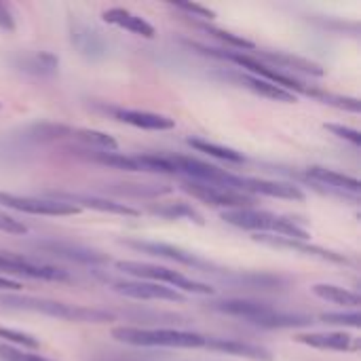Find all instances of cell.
<instances>
[{
    "label": "cell",
    "instance_id": "cell-29",
    "mask_svg": "<svg viewBox=\"0 0 361 361\" xmlns=\"http://www.w3.org/2000/svg\"><path fill=\"white\" fill-rule=\"evenodd\" d=\"M57 63H59L57 57H53L51 53H38V55L27 57L21 66L25 72H34V74L44 76V74H53L57 70Z\"/></svg>",
    "mask_w": 361,
    "mask_h": 361
},
{
    "label": "cell",
    "instance_id": "cell-38",
    "mask_svg": "<svg viewBox=\"0 0 361 361\" xmlns=\"http://www.w3.org/2000/svg\"><path fill=\"white\" fill-rule=\"evenodd\" d=\"M0 30H6V32H13L15 30L13 11H11L8 4H2V2H0Z\"/></svg>",
    "mask_w": 361,
    "mask_h": 361
},
{
    "label": "cell",
    "instance_id": "cell-8",
    "mask_svg": "<svg viewBox=\"0 0 361 361\" xmlns=\"http://www.w3.org/2000/svg\"><path fill=\"white\" fill-rule=\"evenodd\" d=\"M51 201H61V203H68L76 209L85 207V209H95V212H102V214H116V216H129V218H135L140 216L137 209L125 205V203H118V201H110V199H104V197H93V195H82V192H63V190H51L47 192Z\"/></svg>",
    "mask_w": 361,
    "mask_h": 361
},
{
    "label": "cell",
    "instance_id": "cell-25",
    "mask_svg": "<svg viewBox=\"0 0 361 361\" xmlns=\"http://www.w3.org/2000/svg\"><path fill=\"white\" fill-rule=\"evenodd\" d=\"M72 135L78 142H82L85 146L97 148L102 152H116L118 150V142L112 135H108L104 131H97V129H76V131H72Z\"/></svg>",
    "mask_w": 361,
    "mask_h": 361
},
{
    "label": "cell",
    "instance_id": "cell-35",
    "mask_svg": "<svg viewBox=\"0 0 361 361\" xmlns=\"http://www.w3.org/2000/svg\"><path fill=\"white\" fill-rule=\"evenodd\" d=\"M36 133H38V140H55V137H63L72 133V129L66 125H40L36 127Z\"/></svg>",
    "mask_w": 361,
    "mask_h": 361
},
{
    "label": "cell",
    "instance_id": "cell-16",
    "mask_svg": "<svg viewBox=\"0 0 361 361\" xmlns=\"http://www.w3.org/2000/svg\"><path fill=\"white\" fill-rule=\"evenodd\" d=\"M307 176H309L313 182H317V184L328 186V188H332V190H341V192H345V195H347V192L357 195L361 188L357 178L347 176V173H341V171H336V169L319 167V165L309 167V169H307Z\"/></svg>",
    "mask_w": 361,
    "mask_h": 361
},
{
    "label": "cell",
    "instance_id": "cell-33",
    "mask_svg": "<svg viewBox=\"0 0 361 361\" xmlns=\"http://www.w3.org/2000/svg\"><path fill=\"white\" fill-rule=\"evenodd\" d=\"M322 322L330 324V326H345V328H360L361 326V317L357 311H351V313H324Z\"/></svg>",
    "mask_w": 361,
    "mask_h": 361
},
{
    "label": "cell",
    "instance_id": "cell-19",
    "mask_svg": "<svg viewBox=\"0 0 361 361\" xmlns=\"http://www.w3.org/2000/svg\"><path fill=\"white\" fill-rule=\"evenodd\" d=\"M102 17H104V21H108L112 25H118L123 30H129V32H133L137 36H144V38L154 36V27L146 19H142L140 15L127 11V8H108V11H104Z\"/></svg>",
    "mask_w": 361,
    "mask_h": 361
},
{
    "label": "cell",
    "instance_id": "cell-7",
    "mask_svg": "<svg viewBox=\"0 0 361 361\" xmlns=\"http://www.w3.org/2000/svg\"><path fill=\"white\" fill-rule=\"evenodd\" d=\"M0 207H8V209L34 214V216H74V214H78L76 207L61 203V201L38 199V197H19L13 192H0Z\"/></svg>",
    "mask_w": 361,
    "mask_h": 361
},
{
    "label": "cell",
    "instance_id": "cell-30",
    "mask_svg": "<svg viewBox=\"0 0 361 361\" xmlns=\"http://www.w3.org/2000/svg\"><path fill=\"white\" fill-rule=\"evenodd\" d=\"M0 341L4 345H11V347H19V349H25V351H34L40 347V343L25 334V332H19V330H11V328H0Z\"/></svg>",
    "mask_w": 361,
    "mask_h": 361
},
{
    "label": "cell",
    "instance_id": "cell-36",
    "mask_svg": "<svg viewBox=\"0 0 361 361\" xmlns=\"http://www.w3.org/2000/svg\"><path fill=\"white\" fill-rule=\"evenodd\" d=\"M0 233H8V235H25L27 226L11 216H6L4 212H0Z\"/></svg>",
    "mask_w": 361,
    "mask_h": 361
},
{
    "label": "cell",
    "instance_id": "cell-13",
    "mask_svg": "<svg viewBox=\"0 0 361 361\" xmlns=\"http://www.w3.org/2000/svg\"><path fill=\"white\" fill-rule=\"evenodd\" d=\"M256 241L264 243V245H271V247H279V250H290V252H296V254H305V256H311V258H319V260H326V262H338V264H347L349 260L336 252H330V250H324L319 245H311L307 241H298V239H288V237H275V235H256L254 237Z\"/></svg>",
    "mask_w": 361,
    "mask_h": 361
},
{
    "label": "cell",
    "instance_id": "cell-24",
    "mask_svg": "<svg viewBox=\"0 0 361 361\" xmlns=\"http://www.w3.org/2000/svg\"><path fill=\"white\" fill-rule=\"evenodd\" d=\"M186 144L190 148H195L197 152H205L214 159H220V161H226V163H245V157L233 148H226V146H220V144H214V142H205V140H199V137H188Z\"/></svg>",
    "mask_w": 361,
    "mask_h": 361
},
{
    "label": "cell",
    "instance_id": "cell-18",
    "mask_svg": "<svg viewBox=\"0 0 361 361\" xmlns=\"http://www.w3.org/2000/svg\"><path fill=\"white\" fill-rule=\"evenodd\" d=\"M298 343L315 347V349H328V351H357V341L351 334L345 332H315V334H300Z\"/></svg>",
    "mask_w": 361,
    "mask_h": 361
},
{
    "label": "cell",
    "instance_id": "cell-20",
    "mask_svg": "<svg viewBox=\"0 0 361 361\" xmlns=\"http://www.w3.org/2000/svg\"><path fill=\"white\" fill-rule=\"evenodd\" d=\"M264 59H269L271 63H275L277 68L275 70H298V72H307V74H313V76H324V68L309 61V59H302L298 55H288V53H269V51H262L260 53Z\"/></svg>",
    "mask_w": 361,
    "mask_h": 361
},
{
    "label": "cell",
    "instance_id": "cell-22",
    "mask_svg": "<svg viewBox=\"0 0 361 361\" xmlns=\"http://www.w3.org/2000/svg\"><path fill=\"white\" fill-rule=\"evenodd\" d=\"M72 42L80 49V53H85L89 57L104 55V51H106L104 40L97 36V32L89 30L87 25H80V23H76L72 27Z\"/></svg>",
    "mask_w": 361,
    "mask_h": 361
},
{
    "label": "cell",
    "instance_id": "cell-3",
    "mask_svg": "<svg viewBox=\"0 0 361 361\" xmlns=\"http://www.w3.org/2000/svg\"><path fill=\"white\" fill-rule=\"evenodd\" d=\"M222 220L237 228L254 231L256 235H275V237L309 241V233L300 228L294 220H288V218H281V216H275L271 212H262L256 207L222 212Z\"/></svg>",
    "mask_w": 361,
    "mask_h": 361
},
{
    "label": "cell",
    "instance_id": "cell-32",
    "mask_svg": "<svg viewBox=\"0 0 361 361\" xmlns=\"http://www.w3.org/2000/svg\"><path fill=\"white\" fill-rule=\"evenodd\" d=\"M0 360L2 361H53L49 357H42L34 351H25V349H17L11 345L0 343Z\"/></svg>",
    "mask_w": 361,
    "mask_h": 361
},
{
    "label": "cell",
    "instance_id": "cell-23",
    "mask_svg": "<svg viewBox=\"0 0 361 361\" xmlns=\"http://www.w3.org/2000/svg\"><path fill=\"white\" fill-rule=\"evenodd\" d=\"M315 296H319L322 300H328V302H334V305H345V307H353L357 309L361 302V298L351 292V290H345V288H338V286H332V283H317L311 288Z\"/></svg>",
    "mask_w": 361,
    "mask_h": 361
},
{
    "label": "cell",
    "instance_id": "cell-21",
    "mask_svg": "<svg viewBox=\"0 0 361 361\" xmlns=\"http://www.w3.org/2000/svg\"><path fill=\"white\" fill-rule=\"evenodd\" d=\"M241 80L245 82V87H250L254 93L262 95V97H269V99H275V102H286V104H294L296 102V95L264 80V78H256V76H250V74H243Z\"/></svg>",
    "mask_w": 361,
    "mask_h": 361
},
{
    "label": "cell",
    "instance_id": "cell-1",
    "mask_svg": "<svg viewBox=\"0 0 361 361\" xmlns=\"http://www.w3.org/2000/svg\"><path fill=\"white\" fill-rule=\"evenodd\" d=\"M214 309L224 315L245 319L247 324H254L267 330H286V328H300V326L311 324V317L307 315L286 313V311L273 309L262 302H252V300H222V302H216Z\"/></svg>",
    "mask_w": 361,
    "mask_h": 361
},
{
    "label": "cell",
    "instance_id": "cell-2",
    "mask_svg": "<svg viewBox=\"0 0 361 361\" xmlns=\"http://www.w3.org/2000/svg\"><path fill=\"white\" fill-rule=\"evenodd\" d=\"M0 302L11 309H23L32 313H42L49 317H57L63 322H76V324H106L112 322L114 315L99 309L78 307V305H66L57 300L47 298H32V296H0Z\"/></svg>",
    "mask_w": 361,
    "mask_h": 361
},
{
    "label": "cell",
    "instance_id": "cell-6",
    "mask_svg": "<svg viewBox=\"0 0 361 361\" xmlns=\"http://www.w3.org/2000/svg\"><path fill=\"white\" fill-rule=\"evenodd\" d=\"M184 190L212 205V207H220L224 212H233V209H250L254 207V199L245 192H237V190H231V188H222V186H212V184H201V182H192V180H186L184 182Z\"/></svg>",
    "mask_w": 361,
    "mask_h": 361
},
{
    "label": "cell",
    "instance_id": "cell-10",
    "mask_svg": "<svg viewBox=\"0 0 361 361\" xmlns=\"http://www.w3.org/2000/svg\"><path fill=\"white\" fill-rule=\"evenodd\" d=\"M235 190L237 192H252V195H264V197H275V199H288V201H305V192L286 182H275V180H260V178H243L235 176Z\"/></svg>",
    "mask_w": 361,
    "mask_h": 361
},
{
    "label": "cell",
    "instance_id": "cell-4",
    "mask_svg": "<svg viewBox=\"0 0 361 361\" xmlns=\"http://www.w3.org/2000/svg\"><path fill=\"white\" fill-rule=\"evenodd\" d=\"M112 338L133 347H178V349H199L205 347L207 336L184 332V330H150V328H114Z\"/></svg>",
    "mask_w": 361,
    "mask_h": 361
},
{
    "label": "cell",
    "instance_id": "cell-31",
    "mask_svg": "<svg viewBox=\"0 0 361 361\" xmlns=\"http://www.w3.org/2000/svg\"><path fill=\"white\" fill-rule=\"evenodd\" d=\"M205 30H207L212 36L220 38L222 42L231 44V47H235V49H241V53H243V49H245V51H254V49H256L254 42H250V40H245V38H241V36H237V34H233V32H226V30H220V27H214V25H207Z\"/></svg>",
    "mask_w": 361,
    "mask_h": 361
},
{
    "label": "cell",
    "instance_id": "cell-14",
    "mask_svg": "<svg viewBox=\"0 0 361 361\" xmlns=\"http://www.w3.org/2000/svg\"><path fill=\"white\" fill-rule=\"evenodd\" d=\"M38 250L51 254V256H57V258H63V260H70V262H76V264H104L108 258L95 250H89L85 245H78V243H70V241H40L36 245Z\"/></svg>",
    "mask_w": 361,
    "mask_h": 361
},
{
    "label": "cell",
    "instance_id": "cell-12",
    "mask_svg": "<svg viewBox=\"0 0 361 361\" xmlns=\"http://www.w3.org/2000/svg\"><path fill=\"white\" fill-rule=\"evenodd\" d=\"M114 292L127 296V298H135V300H171V302H182L184 296L167 286L161 283H152V281H118L112 286Z\"/></svg>",
    "mask_w": 361,
    "mask_h": 361
},
{
    "label": "cell",
    "instance_id": "cell-26",
    "mask_svg": "<svg viewBox=\"0 0 361 361\" xmlns=\"http://www.w3.org/2000/svg\"><path fill=\"white\" fill-rule=\"evenodd\" d=\"M150 212L157 214V216L169 218V220H188V222H195V224H205L203 216L195 207H190L188 203H167V205L152 207Z\"/></svg>",
    "mask_w": 361,
    "mask_h": 361
},
{
    "label": "cell",
    "instance_id": "cell-11",
    "mask_svg": "<svg viewBox=\"0 0 361 361\" xmlns=\"http://www.w3.org/2000/svg\"><path fill=\"white\" fill-rule=\"evenodd\" d=\"M127 247L131 250H137L142 254H148V256H157V258H165V260H171V262H178V264H184V267H192V269H212V264L203 258H199L197 254H190L186 250H180L176 245H169V243H157V241H125Z\"/></svg>",
    "mask_w": 361,
    "mask_h": 361
},
{
    "label": "cell",
    "instance_id": "cell-15",
    "mask_svg": "<svg viewBox=\"0 0 361 361\" xmlns=\"http://www.w3.org/2000/svg\"><path fill=\"white\" fill-rule=\"evenodd\" d=\"M110 114L121 123H127V125L137 127V129H148V131H169L176 127L173 118L163 116V114H154V112H144V110L110 108Z\"/></svg>",
    "mask_w": 361,
    "mask_h": 361
},
{
    "label": "cell",
    "instance_id": "cell-37",
    "mask_svg": "<svg viewBox=\"0 0 361 361\" xmlns=\"http://www.w3.org/2000/svg\"><path fill=\"white\" fill-rule=\"evenodd\" d=\"M178 11H184V13H190V15H197V17H203V19H214L216 13L207 6H201V4H190V2H178L176 4Z\"/></svg>",
    "mask_w": 361,
    "mask_h": 361
},
{
    "label": "cell",
    "instance_id": "cell-5",
    "mask_svg": "<svg viewBox=\"0 0 361 361\" xmlns=\"http://www.w3.org/2000/svg\"><path fill=\"white\" fill-rule=\"evenodd\" d=\"M121 273H127L135 279L142 281H152V283H161L167 286L176 292H188V294H199V296H212L214 288L207 283H201L197 279H190L186 275H182L180 271H171L167 267H157V264H146V262H133V260H121L114 264Z\"/></svg>",
    "mask_w": 361,
    "mask_h": 361
},
{
    "label": "cell",
    "instance_id": "cell-17",
    "mask_svg": "<svg viewBox=\"0 0 361 361\" xmlns=\"http://www.w3.org/2000/svg\"><path fill=\"white\" fill-rule=\"evenodd\" d=\"M207 349L226 353V355H237V357H245V360L256 361H271V351H267L264 347L258 345H250V343H241V341H228V338H207L205 341Z\"/></svg>",
    "mask_w": 361,
    "mask_h": 361
},
{
    "label": "cell",
    "instance_id": "cell-28",
    "mask_svg": "<svg viewBox=\"0 0 361 361\" xmlns=\"http://www.w3.org/2000/svg\"><path fill=\"white\" fill-rule=\"evenodd\" d=\"M309 95L319 99L322 104H328V106H336L341 110H349V112H360L361 104L360 99L355 97H345V95H334V93H326V91H319V89H309Z\"/></svg>",
    "mask_w": 361,
    "mask_h": 361
},
{
    "label": "cell",
    "instance_id": "cell-39",
    "mask_svg": "<svg viewBox=\"0 0 361 361\" xmlns=\"http://www.w3.org/2000/svg\"><path fill=\"white\" fill-rule=\"evenodd\" d=\"M19 288H21L19 283H15V281H11V279H2V277H0V290H15V292H17Z\"/></svg>",
    "mask_w": 361,
    "mask_h": 361
},
{
    "label": "cell",
    "instance_id": "cell-9",
    "mask_svg": "<svg viewBox=\"0 0 361 361\" xmlns=\"http://www.w3.org/2000/svg\"><path fill=\"white\" fill-rule=\"evenodd\" d=\"M0 271L11 273V275H21V277H30V279H44V281H68V273L51 267V264H42V262H34L15 254H0Z\"/></svg>",
    "mask_w": 361,
    "mask_h": 361
},
{
    "label": "cell",
    "instance_id": "cell-27",
    "mask_svg": "<svg viewBox=\"0 0 361 361\" xmlns=\"http://www.w3.org/2000/svg\"><path fill=\"white\" fill-rule=\"evenodd\" d=\"M93 161L114 167V169H123V171H142V165L137 161V157H127L121 152H93L91 154Z\"/></svg>",
    "mask_w": 361,
    "mask_h": 361
},
{
    "label": "cell",
    "instance_id": "cell-34",
    "mask_svg": "<svg viewBox=\"0 0 361 361\" xmlns=\"http://www.w3.org/2000/svg\"><path fill=\"white\" fill-rule=\"evenodd\" d=\"M324 127H326L328 131H332L336 137L351 142L353 146H360L361 144V133L357 129H351V127H345V125H336V123H326Z\"/></svg>",
    "mask_w": 361,
    "mask_h": 361
}]
</instances>
